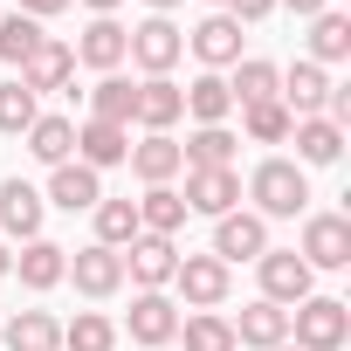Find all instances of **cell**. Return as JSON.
<instances>
[{"mask_svg": "<svg viewBox=\"0 0 351 351\" xmlns=\"http://www.w3.org/2000/svg\"><path fill=\"white\" fill-rule=\"evenodd\" d=\"M248 214H262V221H296L303 207H310V180H303V165L296 158H262L255 172H248Z\"/></svg>", "mask_w": 351, "mask_h": 351, "instance_id": "6da1fadb", "label": "cell"}, {"mask_svg": "<svg viewBox=\"0 0 351 351\" xmlns=\"http://www.w3.org/2000/svg\"><path fill=\"white\" fill-rule=\"evenodd\" d=\"M289 330H296V351H344L351 344V303L344 296H303L289 310Z\"/></svg>", "mask_w": 351, "mask_h": 351, "instance_id": "7a4b0ae2", "label": "cell"}, {"mask_svg": "<svg viewBox=\"0 0 351 351\" xmlns=\"http://www.w3.org/2000/svg\"><path fill=\"white\" fill-rule=\"evenodd\" d=\"M186 56V28L172 21V14H145L124 42V62H138L145 76H172V62Z\"/></svg>", "mask_w": 351, "mask_h": 351, "instance_id": "3957f363", "label": "cell"}, {"mask_svg": "<svg viewBox=\"0 0 351 351\" xmlns=\"http://www.w3.org/2000/svg\"><path fill=\"white\" fill-rule=\"evenodd\" d=\"M255 269H262V303H276V310H296V303L310 296V282H317V269H310L296 248H269Z\"/></svg>", "mask_w": 351, "mask_h": 351, "instance_id": "277c9868", "label": "cell"}, {"mask_svg": "<svg viewBox=\"0 0 351 351\" xmlns=\"http://www.w3.org/2000/svg\"><path fill=\"white\" fill-rule=\"evenodd\" d=\"M124 330H131V344L158 351V344H172V337H180V303H172L165 289H138V296H131Z\"/></svg>", "mask_w": 351, "mask_h": 351, "instance_id": "5b68a950", "label": "cell"}, {"mask_svg": "<svg viewBox=\"0 0 351 351\" xmlns=\"http://www.w3.org/2000/svg\"><path fill=\"white\" fill-rule=\"evenodd\" d=\"M262 255H269V221L262 214H241L234 207V214L214 221V262L234 269V262H262Z\"/></svg>", "mask_w": 351, "mask_h": 351, "instance_id": "8992f818", "label": "cell"}, {"mask_svg": "<svg viewBox=\"0 0 351 351\" xmlns=\"http://www.w3.org/2000/svg\"><path fill=\"white\" fill-rule=\"evenodd\" d=\"M296 255H303L310 269H351V221H344V214H310Z\"/></svg>", "mask_w": 351, "mask_h": 351, "instance_id": "52a82bcc", "label": "cell"}, {"mask_svg": "<svg viewBox=\"0 0 351 351\" xmlns=\"http://www.w3.org/2000/svg\"><path fill=\"white\" fill-rule=\"evenodd\" d=\"M172 282H180L186 310H221L228 303V262H214V255H180Z\"/></svg>", "mask_w": 351, "mask_h": 351, "instance_id": "ba28073f", "label": "cell"}, {"mask_svg": "<svg viewBox=\"0 0 351 351\" xmlns=\"http://www.w3.org/2000/svg\"><path fill=\"white\" fill-rule=\"evenodd\" d=\"M62 276H76V289H83L90 303H104V296H117V289H124V255L90 241V248H76V255H69V269H62Z\"/></svg>", "mask_w": 351, "mask_h": 351, "instance_id": "9c48e42d", "label": "cell"}, {"mask_svg": "<svg viewBox=\"0 0 351 351\" xmlns=\"http://www.w3.org/2000/svg\"><path fill=\"white\" fill-rule=\"evenodd\" d=\"M124 255V276L138 282V289H165L172 282V269H180V248H172L165 234H138L131 248H117Z\"/></svg>", "mask_w": 351, "mask_h": 351, "instance_id": "30bf717a", "label": "cell"}, {"mask_svg": "<svg viewBox=\"0 0 351 351\" xmlns=\"http://www.w3.org/2000/svg\"><path fill=\"white\" fill-rule=\"evenodd\" d=\"M124 42H131V28H124L117 14H97V21L83 28V42H76V62L97 69V76H117V69H124Z\"/></svg>", "mask_w": 351, "mask_h": 351, "instance_id": "8fae6325", "label": "cell"}, {"mask_svg": "<svg viewBox=\"0 0 351 351\" xmlns=\"http://www.w3.org/2000/svg\"><path fill=\"white\" fill-rule=\"evenodd\" d=\"M186 214H234V200H241V172L234 165H214V172H186Z\"/></svg>", "mask_w": 351, "mask_h": 351, "instance_id": "7c38bea8", "label": "cell"}, {"mask_svg": "<svg viewBox=\"0 0 351 351\" xmlns=\"http://www.w3.org/2000/svg\"><path fill=\"white\" fill-rule=\"evenodd\" d=\"M186 49L221 76V69H234V62H241V21H234V14H207V21L186 35Z\"/></svg>", "mask_w": 351, "mask_h": 351, "instance_id": "4fadbf2b", "label": "cell"}, {"mask_svg": "<svg viewBox=\"0 0 351 351\" xmlns=\"http://www.w3.org/2000/svg\"><path fill=\"white\" fill-rule=\"evenodd\" d=\"M21 83L42 97V90H76V49L69 42H56V35H42V49L21 62Z\"/></svg>", "mask_w": 351, "mask_h": 351, "instance_id": "5bb4252c", "label": "cell"}, {"mask_svg": "<svg viewBox=\"0 0 351 351\" xmlns=\"http://www.w3.org/2000/svg\"><path fill=\"white\" fill-rule=\"evenodd\" d=\"M131 158V131L124 124H104V117H83L76 124V165L104 172V165H124Z\"/></svg>", "mask_w": 351, "mask_h": 351, "instance_id": "9a60e30c", "label": "cell"}, {"mask_svg": "<svg viewBox=\"0 0 351 351\" xmlns=\"http://www.w3.org/2000/svg\"><path fill=\"white\" fill-rule=\"evenodd\" d=\"M42 214H49V200H42L28 180H8V186H0V234H8V241H35V234H42Z\"/></svg>", "mask_w": 351, "mask_h": 351, "instance_id": "2e32d148", "label": "cell"}, {"mask_svg": "<svg viewBox=\"0 0 351 351\" xmlns=\"http://www.w3.org/2000/svg\"><path fill=\"white\" fill-rule=\"evenodd\" d=\"M180 117H186V97H180V83H172V76H145V83H138L131 124H145V131H172Z\"/></svg>", "mask_w": 351, "mask_h": 351, "instance_id": "e0dca14e", "label": "cell"}, {"mask_svg": "<svg viewBox=\"0 0 351 351\" xmlns=\"http://www.w3.org/2000/svg\"><path fill=\"white\" fill-rule=\"evenodd\" d=\"M131 172H138V180L145 186H172V180H180V138H172V131H145L138 145H131Z\"/></svg>", "mask_w": 351, "mask_h": 351, "instance_id": "ac0fdd59", "label": "cell"}, {"mask_svg": "<svg viewBox=\"0 0 351 351\" xmlns=\"http://www.w3.org/2000/svg\"><path fill=\"white\" fill-rule=\"evenodd\" d=\"M42 200H56L62 214H90V207L104 200V172H90V165H76V158H69V165H56V172H49V193H42Z\"/></svg>", "mask_w": 351, "mask_h": 351, "instance_id": "d6986e66", "label": "cell"}, {"mask_svg": "<svg viewBox=\"0 0 351 351\" xmlns=\"http://www.w3.org/2000/svg\"><path fill=\"white\" fill-rule=\"evenodd\" d=\"M228 330H234V344H248V351H276V344H289V310L248 303L241 317H228Z\"/></svg>", "mask_w": 351, "mask_h": 351, "instance_id": "ffe728a7", "label": "cell"}, {"mask_svg": "<svg viewBox=\"0 0 351 351\" xmlns=\"http://www.w3.org/2000/svg\"><path fill=\"white\" fill-rule=\"evenodd\" d=\"M234 145H241V138H234L228 124H193V131H186V145H180V165H186V172L234 165Z\"/></svg>", "mask_w": 351, "mask_h": 351, "instance_id": "44dd1931", "label": "cell"}, {"mask_svg": "<svg viewBox=\"0 0 351 351\" xmlns=\"http://www.w3.org/2000/svg\"><path fill=\"white\" fill-rule=\"evenodd\" d=\"M289 138H296V165H337L344 158V131L330 117H296Z\"/></svg>", "mask_w": 351, "mask_h": 351, "instance_id": "7402d4cb", "label": "cell"}, {"mask_svg": "<svg viewBox=\"0 0 351 351\" xmlns=\"http://www.w3.org/2000/svg\"><path fill=\"white\" fill-rule=\"evenodd\" d=\"M62 269H69V248H56L49 234L21 241V255H14V276H21L28 289H56V282H62Z\"/></svg>", "mask_w": 351, "mask_h": 351, "instance_id": "603a6c76", "label": "cell"}, {"mask_svg": "<svg viewBox=\"0 0 351 351\" xmlns=\"http://www.w3.org/2000/svg\"><path fill=\"white\" fill-rule=\"evenodd\" d=\"M0 344H8V351H62V324L49 310H14Z\"/></svg>", "mask_w": 351, "mask_h": 351, "instance_id": "cb8c5ba5", "label": "cell"}, {"mask_svg": "<svg viewBox=\"0 0 351 351\" xmlns=\"http://www.w3.org/2000/svg\"><path fill=\"white\" fill-rule=\"evenodd\" d=\"M351 56V14H337V8H324L317 21H310V56L303 62H317V69H330V62H344Z\"/></svg>", "mask_w": 351, "mask_h": 351, "instance_id": "d4e9b609", "label": "cell"}, {"mask_svg": "<svg viewBox=\"0 0 351 351\" xmlns=\"http://www.w3.org/2000/svg\"><path fill=\"white\" fill-rule=\"evenodd\" d=\"M276 83H282V69H276V62L241 56V62H234V76H228V97L248 110V104H269V97H276Z\"/></svg>", "mask_w": 351, "mask_h": 351, "instance_id": "484cf974", "label": "cell"}, {"mask_svg": "<svg viewBox=\"0 0 351 351\" xmlns=\"http://www.w3.org/2000/svg\"><path fill=\"white\" fill-rule=\"evenodd\" d=\"M180 97H186V117H193V124H228V110H234L228 76H214V69H207V76H193Z\"/></svg>", "mask_w": 351, "mask_h": 351, "instance_id": "4316f807", "label": "cell"}, {"mask_svg": "<svg viewBox=\"0 0 351 351\" xmlns=\"http://www.w3.org/2000/svg\"><path fill=\"white\" fill-rule=\"evenodd\" d=\"M138 228H145V234H165V241H172V234L186 228V200L172 193V186H145V200H138Z\"/></svg>", "mask_w": 351, "mask_h": 351, "instance_id": "83f0119b", "label": "cell"}, {"mask_svg": "<svg viewBox=\"0 0 351 351\" xmlns=\"http://www.w3.org/2000/svg\"><path fill=\"white\" fill-rule=\"evenodd\" d=\"M28 152L56 172V165H69V152H76V124L69 117H35L28 124Z\"/></svg>", "mask_w": 351, "mask_h": 351, "instance_id": "f1b7e54d", "label": "cell"}, {"mask_svg": "<svg viewBox=\"0 0 351 351\" xmlns=\"http://www.w3.org/2000/svg\"><path fill=\"white\" fill-rule=\"evenodd\" d=\"M97 248H131L145 228H138V200H97Z\"/></svg>", "mask_w": 351, "mask_h": 351, "instance_id": "f546056e", "label": "cell"}, {"mask_svg": "<svg viewBox=\"0 0 351 351\" xmlns=\"http://www.w3.org/2000/svg\"><path fill=\"white\" fill-rule=\"evenodd\" d=\"M131 104H138V83H131V76H97V90H90V117L131 131Z\"/></svg>", "mask_w": 351, "mask_h": 351, "instance_id": "4dcf8cb0", "label": "cell"}, {"mask_svg": "<svg viewBox=\"0 0 351 351\" xmlns=\"http://www.w3.org/2000/svg\"><path fill=\"white\" fill-rule=\"evenodd\" d=\"M62 351H117V324L104 310H76V324H62Z\"/></svg>", "mask_w": 351, "mask_h": 351, "instance_id": "1f68e13d", "label": "cell"}, {"mask_svg": "<svg viewBox=\"0 0 351 351\" xmlns=\"http://www.w3.org/2000/svg\"><path fill=\"white\" fill-rule=\"evenodd\" d=\"M180 337H186V351H241L221 310H193V317L180 324Z\"/></svg>", "mask_w": 351, "mask_h": 351, "instance_id": "d6a6232c", "label": "cell"}, {"mask_svg": "<svg viewBox=\"0 0 351 351\" xmlns=\"http://www.w3.org/2000/svg\"><path fill=\"white\" fill-rule=\"evenodd\" d=\"M42 49V21H28V14H0V62H28Z\"/></svg>", "mask_w": 351, "mask_h": 351, "instance_id": "836d02e7", "label": "cell"}, {"mask_svg": "<svg viewBox=\"0 0 351 351\" xmlns=\"http://www.w3.org/2000/svg\"><path fill=\"white\" fill-rule=\"evenodd\" d=\"M289 124H296V117H289V110H282L276 97H269V104H248V110H241V131H248L255 145H282V138H289Z\"/></svg>", "mask_w": 351, "mask_h": 351, "instance_id": "e575fe53", "label": "cell"}, {"mask_svg": "<svg viewBox=\"0 0 351 351\" xmlns=\"http://www.w3.org/2000/svg\"><path fill=\"white\" fill-rule=\"evenodd\" d=\"M42 110H35V90L14 76V83H0V131H14V138H28V124H35Z\"/></svg>", "mask_w": 351, "mask_h": 351, "instance_id": "d590c367", "label": "cell"}, {"mask_svg": "<svg viewBox=\"0 0 351 351\" xmlns=\"http://www.w3.org/2000/svg\"><path fill=\"white\" fill-rule=\"evenodd\" d=\"M228 14H234V21H269L276 0H228Z\"/></svg>", "mask_w": 351, "mask_h": 351, "instance_id": "8d00e7d4", "label": "cell"}, {"mask_svg": "<svg viewBox=\"0 0 351 351\" xmlns=\"http://www.w3.org/2000/svg\"><path fill=\"white\" fill-rule=\"evenodd\" d=\"M62 8H69V0H21V14H28V21H49V14H62Z\"/></svg>", "mask_w": 351, "mask_h": 351, "instance_id": "74e56055", "label": "cell"}, {"mask_svg": "<svg viewBox=\"0 0 351 351\" xmlns=\"http://www.w3.org/2000/svg\"><path fill=\"white\" fill-rule=\"evenodd\" d=\"M282 8H289V14H303V21H317V14L330 8V0H282Z\"/></svg>", "mask_w": 351, "mask_h": 351, "instance_id": "f35d334b", "label": "cell"}, {"mask_svg": "<svg viewBox=\"0 0 351 351\" xmlns=\"http://www.w3.org/2000/svg\"><path fill=\"white\" fill-rule=\"evenodd\" d=\"M83 8H90V14H117V8H124V0H83Z\"/></svg>", "mask_w": 351, "mask_h": 351, "instance_id": "ab89813d", "label": "cell"}, {"mask_svg": "<svg viewBox=\"0 0 351 351\" xmlns=\"http://www.w3.org/2000/svg\"><path fill=\"white\" fill-rule=\"evenodd\" d=\"M0 276H14V248L8 241H0Z\"/></svg>", "mask_w": 351, "mask_h": 351, "instance_id": "60d3db41", "label": "cell"}, {"mask_svg": "<svg viewBox=\"0 0 351 351\" xmlns=\"http://www.w3.org/2000/svg\"><path fill=\"white\" fill-rule=\"evenodd\" d=\"M145 8H152V14H172V8H180V0H145Z\"/></svg>", "mask_w": 351, "mask_h": 351, "instance_id": "b9f144b4", "label": "cell"}, {"mask_svg": "<svg viewBox=\"0 0 351 351\" xmlns=\"http://www.w3.org/2000/svg\"><path fill=\"white\" fill-rule=\"evenodd\" d=\"M214 14H228V0H214Z\"/></svg>", "mask_w": 351, "mask_h": 351, "instance_id": "7bdbcfd3", "label": "cell"}, {"mask_svg": "<svg viewBox=\"0 0 351 351\" xmlns=\"http://www.w3.org/2000/svg\"><path fill=\"white\" fill-rule=\"evenodd\" d=\"M276 351H296V344H276Z\"/></svg>", "mask_w": 351, "mask_h": 351, "instance_id": "ee69618b", "label": "cell"}]
</instances>
